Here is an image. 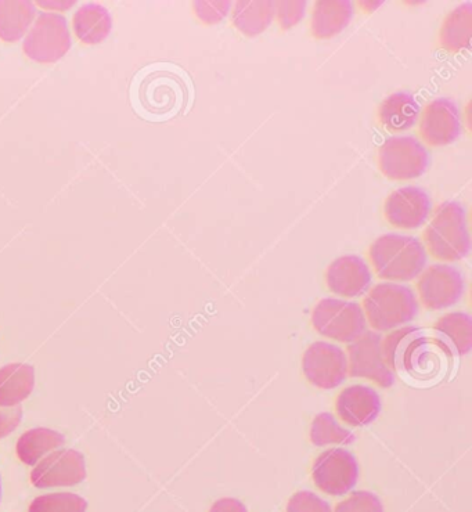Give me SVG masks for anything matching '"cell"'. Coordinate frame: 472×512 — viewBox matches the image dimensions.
<instances>
[{
  "label": "cell",
  "instance_id": "7",
  "mask_svg": "<svg viewBox=\"0 0 472 512\" xmlns=\"http://www.w3.org/2000/svg\"><path fill=\"white\" fill-rule=\"evenodd\" d=\"M348 376L373 381L381 388L395 384V373L385 362L383 337L376 331H365L347 348Z\"/></svg>",
  "mask_w": 472,
  "mask_h": 512
},
{
  "label": "cell",
  "instance_id": "10",
  "mask_svg": "<svg viewBox=\"0 0 472 512\" xmlns=\"http://www.w3.org/2000/svg\"><path fill=\"white\" fill-rule=\"evenodd\" d=\"M302 371L313 387L338 388L348 377L347 353L330 342H313L302 356Z\"/></svg>",
  "mask_w": 472,
  "mask_h": 512
},
{
  "label": "cell",
  "instance_id": "9",
  "mask_svg": "<svg viewBox=\"0 0 472 512\" xmlns=\"http://www.w3.org/2000/svg\"><path fill=\"white\" fill-rule=\"evenodd\" d=\"M312 479L316 488L326 495H347L358 483V461L348 450H326L313 461Z\"/></svg>",
  "mask_w": 472,
  "mask_h": 512
},
{
  "label": "cell",
  "instance_id": "19",
  "mask_svg": "<svg viewBox=\"0 0 472 512\" xmlns=\"http://www.w3.org/2000/svg\"><path fill=\"white\" fill-rule=\"evenodd\" d=\"M35 387V370L30 364L12 363L0 369V406H20Z\"/></svg>",
  "mask_w": 472,
  "mask_h": 512
},
{
  "label": "cell",
  "instance_id": "31",
  "mask_svg": "<svg viewBox=\"0 0 472 512\" xmlns=\"http://www.w3.org/2000/svg\"><path fill=\"white\" fill-rule=\"evenodd\" d=\"M305 2H276L275 17L283 31L291 30L304 18Z\"/></svg>",
  "mask_w": 472,
  "mask_h": 512
},
{
  "label": "cell",
  "instance_id": "14",
  "mask_svg": "<svg viewBox=\"0 0 472 512\" xmlns=\"http://www.w3.org/2000/svg\"><path fill=\"white\" fill-rule=\"evenodd\" d=\"M431 197L421 187L406 186L392 191L384 203V218L395 229H419L431 215Z\"/></svg>",
  "mask_w": 472,
  "mask_h": 512
},
{
  "label": "cell",
  "instance_id": "21",
  "mask_svg": "<svg viewBox=\"0 0 472 512\" xmlns=\"http://www.w3.org/2000/svg\"><path fill=\"white\" fill-rule=\"evenodd\" d=\"M72 25L79 41L84 42L85 45H100L110 35L113 18L106 7L89 3L74 14Z\"/></svg>",
  "mask_w": 472,
  "mask_h": 512
},
{
  "label": "cell",
  "instance_id": "16",
  "mask_svg": "<svg viewBox=\"0 0 472 512\" xmlns=\"http://www.w3.org/2000/svg\"><path fill=\"white\" fill-rule=\"evenodd\" d=\"M334 407L342 423L353 428L373 424L383 409L376 389L360 384L342 389L335 398Z\"/></svg>",
  "mask_w": 472,
  "mask_h": 512
},
{
  "label": "cell",
  "instance_id": "20",
  "mask_svg": "<svg viewBox=\"0 0 472 512\" xmlns=\"http://www.w3.org/2000/svg\"><path fill=\"white\" fill-rule=\"evenodd\" d=\"M472 5L457 6L443 18L439 30V43L448 53L456 54L471 48Z\"/></svg>",
  "mask_w": 472,
  "mask_h": 512
},
{
  "label": "cell",
  "instance_id": "23",
  "mask_svg": "<svg viewBox=\"0 0 472 512\" xmlns=\"http://www.w3.org/2000/svg\"><path fill=\"white\" fill-rule=\"evenodd\" d=\"M275 20L273 2H237L232 10V24L241 34L254 38L261 35Z\"/></svg>",
  "mask_w": 472,
  "mask_h": 512
},
{
  "label": "cell",
  "instance_id": "11",
  "mask_svg": "<svg viewBox=\"0 0 472 512\" xmlns=\"http://www.w3.org/2000/svg\"><path fill=\"white\" fill-rule=\"evenodd\" d=\"M86 478L84 454L59 449L39 461L31 471V483L38 489L71 488Z\"/></svg>",
  "mask_w": 472,
  "mask_h": 512
},
{
  "label": "cell",
  "instance_id": "3",
  "mask_svg": "<svg viewBox=\"0 0 472 512\" xmlns=\"http://www.w3.org/2000/svg\"><path fill=\"white\" fill-rule=\"evenodd\" d=\"M362 309L373 330L385 333L413 322L419 315V302L412 288L398 283H381L367 292Z\"/></svg>",
  "mask_w": 472,
  "mask_h": 512
},
{
  "label": "cell",
  "instance_id": "25",
  "mask_svg": "<svg viewBox=\"0 0 472 512\" xmlns=\"http://www.w3.org/2000/svg\"><path fill=\"white\" fill-rule=\"evenodd\" d=\"M435 333L441 335L446 344H452L460 356L472 349V319L463 312L446 313L434 324Z\"/></svg>",
  "mask_w": 472,
  "mask_h": 512
},
{
  "label": "cell",
  "instance_id": "13",
  "mask_svg": "<svg viewBox=\"0 0 472 512\" xmlns=\"http://www.w3.org/2000/svg\"><path fill=\"white\" fill-rule=\"evenodd\" d=\"M460 133V111L455 100L439 97L420 114L419 135L427 146H449L456 142Z\"/></svg>",
  "mask_w": 472,
  "mask_h": 512
},
{
  "label": "cell",
  "instance_id": "6",
  "mask_svg": "<svg viewBox=\"0 0 472 512\" xmlns=\"http://www.w3.org/2000/svg\"><path fill=\"white\" fill-rule=\"evenodd\" d=\"M24 53L36 63H54L71 49L67 18L59 13H41L25 36Z\"/></svg>",
  "mask_w": 472,
  "mask_h": 512
},
{
  "label": "cell",
  "instance_id": "22",
  "mask_svg": "<svg viewBox=\"0 0 472 512\" xmlns=\"http://www.w3.org/2000/svg\"><path fill=\"white\" fill-rule=\"evenodd\" d=\"M64 442H66L64 436L54 431V429H30L18 438L16 445L18 460L25 465L35 467L39 461L45 459L50 453L59 450Z\"/></svg>",
  "mask_w": 472,
  "mask_h": 512
},
{
  "label": "cell",
  "instance_id": "5",
  "mask_svg": "<svg viewBox=\"0 0 472 512\" xmlns=\"http://www.w3.org/2000/svg\"><path fill=\"white\" fill-rule=\"evenodd\" d=\"M377 162L385 178L403 182L424 175L430 165V154L416 137L392 136L378 149Z\"/></svg>",
  "mask_w": 472,
  "mask_h": 512
},
{
  "label": "cell",
  "instance_id": "29",
  "mask_svg": "<svg viewBox=\"0 0 472 512\" xmlns=\"http://www.w3.org/2000/svg\"><path fill=\"white\" fill-rule=\"evenodd\" d=\"M334 512H384V506L374 493L359 490L338 503Z\"/></svg>",
  "mask_w": 472,
  "mask_h": 512
},
{
  "label": "cell",
  "instance_id": "12",
  "mask_svg": "<svg viewBox=\"0 0 472 512\" xmlns=\"http://www.w3.org/2000/svg\"><path fill=\"white\" fill-rule=\"evenodd\" d=\"M449 349V344L442 338L427 337L421 330L407 346L399 371L409 374L414 380H434L448 367V360L452 358Z\"/></svg>",
  "mask_w": 472,
  "mask_h": 512
},
{
  "label": "cell",
  "instance_id": "8",
  "mask_svg": "<svg viewBox=\"0 0 472 512\" xmlns=\"http://www.w3.org/2000/svg\"><path fill=\"white\" fill-rule=\"evenodd\" d=\"M417 292L425 309L438 312L452 308L461 301L466 292V280L455 266L437 263L420 274Z\"/></svg>",
  "mask_w": 472,
  "mask_h": 512
},
{
  "label": "cell",
  "instance_id": "4",
  "mask_svg": "<svg viewBox=\"0 0 472 512\" xmlns=\"http://www.w3.org/2000/svg\"><path fill=\"white\" fill-rule=\"evenodd\" d=\"M311 322L317 334L340 344H352L366 331L362 306L344 299L324 298L312 310Z\"/></svg>",
  "mask_w": 472,
  "mask_h": 512
},
{
  "label": "cell",
  "instance_id": "32",
  "mask_svg": "<svg viewBox=\"0 0 472 512\" xmlns=\"http://www.w3.org/2000/svg\"><path fill=\"white\" fill-rule=\"evenodd\" d=\"M230 7V2H196L193 10L201 23L215 25L228 16Z\"/></svg>",
  "mask_w": 472,
  "mask_h": 512
},
{
  "label": "cell",
  "instance_id": "18",
  "mask_svg": "<svg viewBox=\"0 0 472 512\" xmlns=\"http://www.w3.org/2000/svg\"><path fill=\"white\" fill-rule=\"evenodd\" d=\"M420 114L419 102L407 92L392 93L377 110L378 121L391 133L409 131L416 125Z\"/></svg>",
  "mask_w": 472,
  "mask_h": 512
},
{
  "label": "cell",
  "instance_id": "24",
  "mask_svg": "<svg viewBox=\"0 0 472 512\" xmlns=\"http://www.w3.org/2000/svg\"><path fill=\"white\" fill-rule=\"evenodd\" d=\"M36 14L30 2H0V39L17 42L28 31Z\"/></svg>",
  "mask_w": 472,
  "mask_h": 512
},
{
  "label": "cell",
  "instance_id": "2",
  "mask_svg": "<svg viewBox=\"0 0 472 512\" xmlns=\"http://www.w3.org/2000/svg\"><path fill=\"white\" fill-rule=\"evenodd\" d=\"M425 251L442 262H457L466 258L471 250L467 212L456 201L439 205L430 225L423 233Z\"/></svg>",
  "mask_w": 472,
  "mask_h": 512
},
{
  "label": "cell",
  "instance_id": "36",
  "mask_svg": "<svg viewBox=\"0 0 472 512\" xmlns=\"http://www.w3.org/2000/svg\"><path fill=\"white\" fill-rule=\"evenodd\" d=\"M0 503H2V478H0Z\"/></svg>",
  "mask_w": 472,
  "mask_h": 512
},
{
  "label": "cell",
  "instance_id": "15",
  "mask_svg": "<svg viewBox=\"0 0 472 512\" xmlns=\"http://www.w3.org/2000/svg\"><path fill=\"white\" fill-rule=\"evenodd\" d=\"M324 283L338 297H362L371 284L369 265L358 255L340 256L327 266Z\"/></svg>",
  "mask_w": 472,
  "mask_h": 512
},
{
  "label": "cell",
  "instance_id": "35",
  "mask_svg": "<svg viewBox=\"0 0 472 512\" xmlns=\"http://www.w3.org/2000/svg\"><path fill=\"white\" fill-rule=\"evenodd\" d=\"M383 2H359L360 9L366 10L367 13H370L371 10L376 9V7L380 6Z\"/></svg>",
  "mask_w": 472,
  "mask_h": 512
},
{
  "label": "cell",
  "instance_id": "26",
  "mask_svg": "<svg viewBox=\"0 0 472 512\" xmlns=\"http://www.w3.org/2000/svg\"><path fill=\"white\" fill-rule=\"evenodd\" d=\"M309 439L312 445L324 446H348L355 442V434L342 427L331 413H320L313 418Z\"/></svg>",
  "mask_w": 472,
  "mask_h": 512
},
{
  "label": "cell",
  "instance_id": "34",
  "mask_svg": "<svg viewBox=\"0 0 472 512\" xmlns=\"http://www.w3.org/2000/svg\"><path fill=\"white\" fill-rule=\"evenodd\" d=\"M208 512H248V510L240 500L225 497V499L215 501Z\"/></svg>",
  "mask_w": 472,
  "mask_h": 512
},
{
  "label": "cell",
  "instance_id": "28",
  "mask_svg": "<svg viewBox=\"0 0 472 512\" xmlns=\"http://www.w3.org/2000/svg\"><path fill=\"white\" fill-rule=\"evenodd\" d=\"M419 327H402L389 333L383 340V355L391 370L401 369L407 346L420 334Z\"/></svg>",
  "mask_w": 472,
  "mask_h": 512
},
{
  "label": "cell",
  "instance_id": "1",
  "mask_svg": "<svg viewBox=\"0 0 472 512\" xmlns=\"http://www.w3.org/2000/svg\"><path fill=\"white\" fill-rule=\"evenodd\" d=\"M427 251L416 237L388 233L369 248V261L378 279L407 283L417 279L427 265Z\"/></svg>",
  "mask_w": 472,
  "mask_h": 512
},
{
  "label": "cell",
  "instance_id": "33",
  "mask_svg": "<svg viewBox=\"0 0 472 512\" xmlns=\"http://www.w3.org/2000/svg\"><path fill=\"white\" fill-rule=\"evenodd\" d=\"M23 421V409L21 406H0V439L6 438L18 428Z\"/></svg>",
  "mask_w": 472,
  "mask_h": 512
},
{
  "label": "cell",
  "instance_id": "27",
  "mask_svg": "<svg viewBox=\"0 0 472 512\" xmlns=\"http://www.w3.org/2000/svg\"><path fill=\"white\" fill-rule=\"evenodd\" d=\"M88 503L75 493H49L32 500L28 512H86Z\"/></svg>",
  "mask_w": 472,
  "mask_h": 512
},
{
  "label": "cell",
  "instance_id": "30",
  "mask_svg": "<svg viewBox=\"0 0 472 512\" xmlns=\"http://www.w3.org/2000/svg\"><path fill=\"white\" fill-rule=\"evenodd\" d=\"M286 512H333L330 504L315 493L301 490L288 500Z\"/></svg>",
  "mask_w": 472,
  "mask_h": 512
},
{
  "label": "cell",
  "instance_id": "17",
  "mask_svg": "<svg viewBox=\"0 0 472 512\" xmlns=\"http://www.w3.org/2000/svg\"><path fill=\"white\" fill-rule=\"evenodd\" d=\"M353 6L347 0H320L313 6L311 34L319 41L340 35L351 24Z\"/></svg>",
  "mask_w": 472,
  "mask_h": 512
}]
</instances>
